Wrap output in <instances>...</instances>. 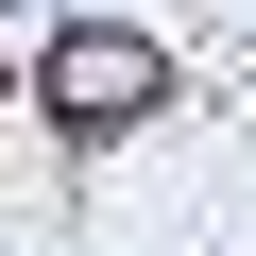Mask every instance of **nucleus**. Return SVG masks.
I'll return each mask as SVG.
<instances>
[{
	"label": "nucleus",
	"instance_id": "obj_1",
	"mask_svg": "<svg viewBox=\"0 0 256 256\" xmlns=\"http://www.w3.org/2000/svg\"><path fill=\"white\" fill-rule=\"evenodd\" d=\"M18 86H34V120H52V137H137V120L171 102V52H154L137 18H52Z\"/></svg>",
	"mask_w": 256,
	"mask_h": 256
}]
</instances>
